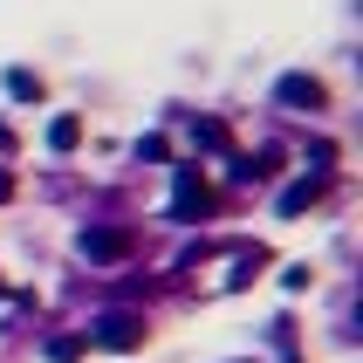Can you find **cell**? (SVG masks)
<instances>
[{
	"instance_id": "cell-1",
	"label": "cell",
	"mask_w": 363,
	"mask_h": 363,
	"mask_svg": "<svg viewBox=\"0 0 363 363\" xmlns=\"http://www.w3.org/2000/svg\"><path fill=\"white\" fill-rule=\"evenodd\" d=\"M172 213H179V220H206V213H213V192H206V179L192 172V164H179V192H172Z\"/></svg>"
},
{
	"instance_id": "cell-2",
	"label": "cell",
	"mask_w": 363,
	"mask_h": 363,
	"mask_svg": "<svg viewBox=\"0 0 363 363\" xmlns=\"http://www.w3.org/2000/svg\"><path fill=\"white\" fill-rule=\"evenodd\" d=\"M82 254H89V261H123V254H130V233H123V226H89V233H82Z\"/></svg>"
},
{
	"instance_id": "cell-3",
	"label": "cell",
	"mask_w": 363,
	"mask_h": 363,
	"mask_svg": "<svg viewBox=\"0 0 363 363\" xmlns=\"http://www.w3.org/2000/svg\"><path fill=\"white\" fill-rule=\"evenodd\" d=\"M96 343L103 350H138L144 343V323H138V315H103V323H96Z\"/></svg>"
},
{
	"instance_id": "cell-4",
	"label": "cell",
	"mask_w": 363,
	"mask_h": 363,
	"mask_svg": "<svg viewBox=\"0 0 363 363\" xmlns=\"http://www.w3.org/2000/svg\"><path fill=\"white\" fill-rule=\"evenodd\" d=\"M274 96H281V103H308V110H315V103H323V82H315V76H281V82H274Z\"/></svg>"
},
{
	"instance_id": "cell-5",
	"label": "cell",
	"mask_w": 363,
	"mask_h": 363,
	"mask_svg": "<svg viewBox=\"0 0 363 363\" xmlns=\"http://www.w3.org/2000/svg\"><path fill=\"white\" fill-rule=\"evenodd\" d=\"M315 192H323V179H302V185H288V192H281V213H302V206L315 199Z\"/></svg>"
},
{
	"instance_id": "cell-6",
	"label": "cell",
	"mask_w": 363,
	"mask_h": 363,
	"mask_svg": "<svg viewBox=\"0 0 363 363\" xmlns=\"http://www.w3.org/2000/svg\"><path fill=\"white\" fill-rule=\"evenodd\" d=\"M7 89H14L21 103H35V96H41V76H28V69H7Z\"/></svg>"
},
{
	"instance_id": "cell-7",
	"label": "cell",
	"mask_w": 363,
	"mask_h": 363,
	"mask_svg": "<svg viewBox=\"0 0 363 363\" xmlns=\"http://www.w3.org/2000/svg\"><path fill=\"white\" fill-rule=\"evenodd\" d=\"M76 138H82V123H76V117H55V123H48V144H55V151H69Z\"/></svg>"
},
{
	"instance_id": "cell-8",
	"label": "cell",
	"mask_w": 363,
	"mask_h": 363,
	"mask_svg": "<svg viewBox=\"0 0 363 363\" xmlns=\"http://www.w3.org/2000/svg\"><path fill=\"white\" fill-rule=\"evenodd\" d=\"M192 138H199L206 151H220V144H226V123H213V117H206V123H192Z\"/></svg>"
},
{
	"instance_id": "cell-9",
	"label": "cell",
	"mask_w": 363,
	"mask_h": 363,
	"mask_svg": "<svg viewBox=\"0 0 363 363\" xmlns=\"http://www.w3.org/2000/svg\"><path fill=\"white\" fill-rule=\"evenodd\" d=\"M48 357H55V363H69V357H82V336H55V343H48Z\"/></svg>"
},
{
	"instance_id": "cell-10",
	"label": "cell",
	"mask_w": 363,
	"mask_h": 363,
	"mask_svg": "<svg viewBox=\"0 0 363 363\" xmlns=\"http://www.w3.org/2000/svg\"><path fill=\"white\" fill-rule=\"evenodd\" d=\"M7 192H14V179H7V172H0V199H7Z\"/></svg>"
},
{
	"instance_id": "cell-11",
	"label": "cell",
	"mask_w": 363,
	"mask_h": 363,
	"mask_svg": "<svg viewBox=\"0 0 363 363\" xmlns=\"http://www.w3.org/2000/svg\"><path fill=\"white\" fill-rule=\"evenodd\" d=\"M0 295H7V281H0Z\"/></svg>"
}]
</instances>
